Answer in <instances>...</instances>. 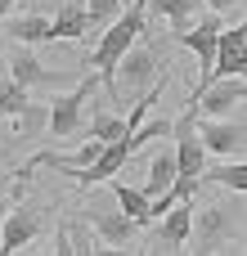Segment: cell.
Returning a JSON list of instances; mask_svg holds the SVG:
<instances>
[{"instance_id": "cell-8", "label": "cell", "mask_w": 247, "mask_h": 256, "mask_svg": "<svg viewBox=\"0 0 247 256\" xmlns=\"http://www.w3.org/2000/svg\"><path fill=\"white\" fill-rule=\"evenodd\" d=\"M202 140L212 158H243L247 153V122L243 117H202Z\"/></svg>"}, {"instance_id": "cell-24", "label": "cell", "mask_w": 247, "mask_h": 256, "mask_svg": "<svg viewBox=\"0 0 247 256\" xmlns=\"http://www.w3.org/2000/svg\"><path fill=\"white\" fill-rule=\"evenodd\" d=\"M243 0H207V9H216V14H230V9H238Z\"/></svg>"}, {"instance_id": "cell-9", "label": "cell", "mask_w": 247, "mask_h": 256, "mask_svg": "<svg viewBox=\"0 0 247 256\" xmlns=\"http://www.w3.org/2000/svg\"><path fill=\"white\" fill-rule=\"evenodd\" d=\"M247 104V76H216L202 94H198V108L202 117H230Z\"/></svg>"}, {"instance_id": "cell-16", "label": "cell", "mask_w": 247, "mask_h": 256, "mask_svg": "<svg viewBox=\"0 0 247 256\" xmlns=\"http://www.w3.org/2000/svg\"><path fill=\"white\" fill-rule=\"evenodd\" d=\"M158 238H162L166 248H184V243L194 238V207H189V202H176V207L162 216Z\"/></svg>"}, {"instance_id": "cell-13", "label": "cell", "mask_w": 247, "mask_h": 256, "mask_svg": "<svg viewBox=\"0 0 247 256\" xmlns=\"http://www.w3.org/2000/svg\"><path fill=\"white\" fill-rule=\"evenodd\" d=\"M216 76H247V32L238 27H225L220 32V54H216ZM212 76V81H216Z\"/></svg>"}, {"instance_id": "cell-4", "label": "cell", "mask_w": 247, "mask_h": 256, "mask_svg": "<svg viewBox=\"0 0 247 256\" xmlns=\"http://www.w3.org/2000/svg\"><path fill=\"white\" fill-rule=\"evenodd\" d=\"M238 230V202H212V207H198L194 212V248L189 256H212L216 248H225Z\"/></svg>"}, {"instance_id": "cell-2", "label": "cell", "mask_w": 247, "mask_h": 256, "mask_svg": "<svg viewBox=\"0 0 247 256\" xmlns=\"http://www.w3.org/2000/svg\"><path fill=\"white\" fill-rule=\"evenodd\" d=\"M148 4H153V0H130V4H126V14H122V18H117V22H112V27H108L99 40H94V50H90L86 68H94V72L104 76V86L117 76V63H122V58L130 54V45L144 36V18H148Z\"/></svg>"}, {"instance_id": "cell-12", "label": "cell", "mask_w": 247, "mask_h": 256, "mask_svg": "<svg viewBox=\"0 0 247 256\" xmlns=\"http://www.w3.org/2000/svg\"><path fill=\"white\" fill-rule=\"evenodd\" d=\"M180 180V158H176V144H162L148 153V176H144V194L148 198H162L171 184Z\"/></svg>"}, {"instance_id": "cell-30", "label": "cell", "mask_w": 247, "mask_h": 256, "mask_svg": "<svg viewBox=\"0 0 247 256\" xmlns=\"http://www.w3.org/2000/svg\"><path fill=\"white\" fill-rule=\"evenodd\" d=\"M126 4H130V0H126Z\"/></svg>"}, {"instance_id": "cell-18", "label": "cell", "mask_w": 247, "mask_h": 256, "mask_svg": "<svg viewBox=\"0 0 247 256\" xmlns=\"http://www.w3.org/2000/svg\"><path fill=\"white\" fill-rule=\"evenodd\" d=\"M202 4H207V0H153V14H158V18H166L176 32H189V27L198 22Z\"/></svg>"}, {"instance_id": "cell-5", "label": "cell", "mask_w": 247, "mask_h": 256, "mask_svg": "<svg viewBox=\"0 0 247 256\" xmlns=\"http://www.w3.org/2000/svg\"><path fill=\"white\" fill-rule=\"evenodd\" d=\"M99 81H104V76H99ZM99 81H94L90 68H86V81H76V90L50 99V135H54V140H72V135L86 126V104H90V94L99 90Z\"/></svg>"}, {"instance_id": "cell-25", "label": "cell", "mask_w": 247, "mask_h": 256, "mask_svg": "<svg viewBox=\"0 0 247 256\" xmlns=\"http://www.w3.org/2000/svg\"><path fill=\"white\" fill-rule=\"evenodd\" d=\"M99 256H126V248H112V243H104V238H99Z\"/></svg>"}, {"instance_id": "cell-22", "label": "cell", "mask_w": 247, "mask_h": 256, "mask_svg": "<svg viewBox=\"0 0 247 256\" xmlns=\"http://www.w3.org/2000/svg\"><path fill=\"white\" fill-rule=\"evenodd\" d=\"M27 104H32V94H27V86H22V81H14V76H9V81H0V112H4V117L22 112Z\"/></svg>"}, {"instance_id": "cell-28", "label": "cell", "mask_w": 247, "mask_h": 256, "mask_svg": "<svg viewBox=\"0 0 247 256\" xmlns=\"http://www.w3.org/2000/svg\"><path fill=\"white\" fill-rule=\"evenodd\" d=\"M0 189H4V171H0Z\"/></svg>"}, {"instance_id": "cell-17", "label": "cell", "mask_w": 247, "mask_h": 256, "mask_svg": "<svg viewBox=\"0 0 247 256\" xmlns=\"http://www.w3.org/2000/svg\"><path fill=\"white\" fill-rule=\"evenodd\" d=\"M112 198H117V207H122V212H130L140 225H148V220H153V198L144 194V184L135 189V184H126V180H117V176H112Z\"/></svg>"}, {"instance_id": "cell-15", "label": "cell", "mask_w": 247, "mask_h": 256, "mask_svg": "<svg viewBox=\"0 0 247 256\" xmlns=\"http://www.w3.org/2000/svg\"><path fill=\"white\" fill-rule=\"evenodd\" d=\"M90 32H94L90 9H86V4H63V9L54 14V32H50V40H81V36H90Z\"/></svg>"}, {"instance_id": "cell-1", "label": "cell", "mask_w": 247, "mask_h": 256, "mask_svg": "<svg viewBox=\"0 0 247 256\" xmlns=\"http://www.w3.org/2000/svg\"><path fill=\"white\" fill-rule=\"evenodd\" d=\"M171 130H176V122H166V117H153V122L135 126L130 135H122L117 144H108L99 162H90V166H76V171H68V176H72L76 184H86V189H90V184H104V180H112V176H117V171H122V166H126V162H130V158L144 148V144H153V140H166Z\"/></svg>"}, {"instance_id": "cell-23", "label": "cell", "mask_w": 247, "mask_h": 256, "mask_svg": "<svg viewBox=\"0 0 247 256\" xmlns=\"http://www.w3.org/2000/svg\"><path fill=\"white\" fill-rule=\"evenodd\" d=\"M50 256H76V243H72V225H58L54 230V252Z\"/></svg>"}, {"instance_id": "cell-26", "label": "cell", "mask_w": 247, "mask_h": 256, "mask_svg": "<svg viewBox=\"0 0 247 256\" xmlns=\"http://www.w3.org/2000/svg\"><path fill=\"white\" fill-rule=\"evenodd\" d=\"M9 198H14V189H9V194H4V198H0V225H4V216H9V207H14V202H9Z\"/></svg>"}, {"instance_id": "cell-6", "label": "cell", "mask_w": 247, "mask_h": 256, "mask_svg": "<svg viewBox=\"0 0 247 256\" xmlns=\"http://www.w3.org/2000/svg\"><path fill=\"white\" fill-rule=\"evenodd\" d=\"M220 32H225V22L216 18V9L207 14V18H198L189 32H180V40L198 54V68H202V81H198V94L212 86V76H216V54H220Z\"/></svg>"}, {"instance_id": "cell-19", "label": "cell", "mask_w": 247, "mask_h": 256, "mask_svg": "<svg viewBox=\"0 0 247 256\" xmlns=\"http://www.w3.org/2000/svg\"><path fill=\"white\" fill-rule=\"evenodd\" d=\"M9 122H14V135H18V140H36V135L50 130V104H36V99H32L22 112H14Z\"/></svg>"}, {"instance_id": "cell-7", "label": "cell", "mask_w": 247, "mask_h": 256, "mask_svg": "<svg viewBox=\"0 0 247 256\" xmlns=\"http://www.w3.org/2000/svg\"><path fill=\"white\" fill-rule=\"evenodd\" d=\"M40 230H45L40 207H32V202H14L9 216H4V225H0V256H14L18 248H27Z\"/></svg>"}, {"instance_id": "cell-11", "label": "cell", "mask_w": 247, "mask_h": 256, "mask_svg": "<svg viewBox=\"0 0 247 256\" xmlns=\"http://www.w3.org/2000/svg\"><path fill=\"white\" fill-rule=\"evenodd\" d=\"M86 220H90V225H94V234H99L104 243H112V248H126V243L144 230L130 212H122V207H117V198H112V207H90V212H86Z\"/></svg>"}, {"instance_id": "cell-20", "label": "cell", "mask_w": 247, "mask_h": 256, "mask_svg": "<svg viewBox=\"0 0 247 256\" xmlns=\"http://www.w3.org/2000/svg\"><path fill=\"white\" fill-rule=\"evenodd\" d=\"M202 180L225 184V189H234V194H247V162H216V166L202 171Z\"/></svg>"}, {"instance_id": "cell-14", "label": "cell", "mask_w": 247, "mask_h": 256, "mask_svg": "<svg viewBox=\"0 0 247 256\" xmlns=\"http://www.w3.org/2000/svg\"><path fill=\"white\" fill-rule=\"evenodd\" d=\"M0 27H4V36L14 45H40V40H50L54 18L50 14H22V18H4Z\"/></svg>"}, {"instance_id": "cell-10", "label": "cell", "mask_w": 247, "mask_h": 256, "mask_svg": "<svg viewBox=\"0 0 247 256\" xmlns=\"http://www.w3.org/2000/svg\"><path fill=\"white\" fill-rule=\"evenodd\" d=\"M9 76H14V81H22L27 90H36V86H68V81H72V72L45 68V63L36 58V50H32V45H18V50L9 54Z\"/></svg>"}, {"instance_id": "cell-29", "label": "cell", "mask_w": 247, "mask_h": 256, "mask_svg": "<svg viewBox=\"0 0 247 256\" xmlns=\"http://www.w3.org/2000/svg\"><path fill=\"white\" fill-rule=\"evenodd\" d=\"M243 32H247V22H243Z\"/></svg>"}, {"instance_id": "cell-3", "label": "cell", "mask_w": 247, "mask_h": 256, "mask_svg": "<svg viewBox=\"0 0 247 256\" xmlns=\"http://www.w3.org/2000/svg\"><path fill=\"white\" fill-rule=\"evenodd\" d=\"M153 81H158V50H153V40H135L130 45V54L117 63V76L104 86L117 104H140L135 94H144V90H153Z\"/></svg>"}, {"instance_id": "cell-27", "label": "cell", "mask_w": 247, "mask_h": 256, "mask_svg": "<svg viewBox=\"0 0 247 256\" xmlns=\"http://www.w3.org/2000/svg\"><path fill=\"white\" fill-rule=\"evenodd\" d=\"M22 256H50V252H40V248H32V252H22Z\"/></svg>"}, {"instance_id": "cell-21", "label": "cell", "mask_w": 247, "mask_h": 256, "mask_svg": "<svg viewBox=\"0 0 247 256\" xmlns=\"http://www.w3.org/2000/svg\"><path fill=\"white\" fill-rule=\"evenodd\" d=\"M86 9H90V22H94V32H90V36L99 40V36H104V32H108V27L122 18L126 0H86Z\"/></svg>"}]
</instances>
